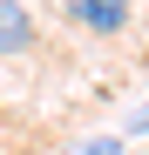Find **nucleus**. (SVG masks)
Returning <instances> with one entry per match:
<instances>
[{
    "label": "nucleus",
    "mask_w": 149,
    "mask_h": 155,
    "mask_svg": "<svg viewBox=\"0 0 149 155\" xmlns=\"http://www.w3.org/2000/svg\"><path fill=\"white\" fill-rule=\"evenodd\" d=\"M74 27H88V34H122L129 27V0H61Z\"/></svg>",
    "instance_id": "1"
},
{
    "label": "nucleus",
    "mask_w": 149,
    "mask_h": 155,
    "mask_svg": "<svg viewBox=\"0 0 149 155\" xmlns=\"http://www.w3.org/2000/svg\"><path fill=\"white\" fill-rule=\"evenodd\" d=\"M34 47V14L27 0H0V54H27Z\"/></svg>",
    "instance_id": "2"
},
{
    "label": "nucleus",
    "mask_w": 149,
    "mask_h": 155,
    "mask_svg": "<svg viewBox=\"0 0 149 155\" xmlns=\"http://www.w3.org/2000/svg\"><path fill=\"white\" fill-rule=\"evenodd\" d=\"M129 135H149V108H136V115H129Z\"/></svg>",
    "instance_id": "4"
},
{
    "label": "nucleus",
    "mask_w": 149,
    "mask_h": 155,
    "mask_svg": "<svg viewBox=\"0 0 149 155\" xmlns=\"http://www.w3.org/2000/svg\"><path fill=\"white\" fill-rule=\"evenodd\" d=\"M68 155H115V142L102 135V142H81V148H68Z\"/></svg>",
    "instance_id": "3"
}]
</instances>
